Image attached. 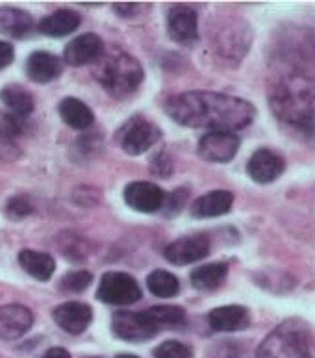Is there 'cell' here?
Segmentation results:
<instances>
[{
    "label": "cell",
    "mask_w": 315,
    "mask_h": 358,
    "mask_svg": "<svg viewBox=\"0 0 315 358\" xmlns=\"http://www.w3.org/2000/svg\"><path fill=\"white\" fill-rule=\"evenodd\" d=\"M166 112L173 121L189 129L232 134L251 127L256 119V108L252 102L215 91H187L171 96Z\"/></svg>",
    "instance_id": "1"
},
{
    "label": "cell",
    "mask_w": 315,
    "mask_h": 358,
    "mask_svg": "<svg viewBox=\"0 0 315 358\" xmlns=\"http://www.w3.org/2000/svg\"><path fill=\"white\" fill-rule=\"evenodd\" d=\"M269 106L282 123L300 129L315 112V78L310 73L282 69L269 90Z\"/></svg>",
    "instance_id": "2"
},
{
    "label": "cell",
    "mask_w": 315,
    "mask_h": 358,
    "mask_svg": "<svg viewBox=\"0 0 315 358\" xmlns=\"http://www.w3.org/2000/svg\"><path fill=\"white\" fill-rule=\"evenodd\" d=\"M260 358H314L312 331L305 321H284L262 343Z\"/></svg>",
    "instance_id": "3"
},
{
    "label": "cell",
    "mask_w": 315,
    "mask_h": 358,
    "mask_svg": "<svg viewBox=\"0 0 315 358\" xmlns=\"http://www.w3.org/2000/svg\"><path fill=\"white\" fill-rule=\"evenodd\" d=\"M274 56L284 69L310 73L315 65V32L308 28H288L278 36Z\"/></svg>",
    "instance_id": "4"
},
{
    "label": "cell",
    "mask_w": 315,
    "mask_h": 358,
    "mask_svg": "<svg viewBox=\"0 0 315 358\" xmlns=\"http://www.w3.org/2000/svg\"><path fill=\"white\" fill-rule=\"evenodd\" d=\"M96 76L110 95L126 96L134 93L143 82V67L129 54H117L102 65Z\"/></svg>",
    "instance_id": "5"
},
{
    "label": "cell",
    "mask_w": 315,
    "mask_h": 358,
    "mask_svg": "<svg viewBox=\"0 0 315 358\" xmlns=\"http://www.w3.org/2000/svg\"><path fill=\"white\" fill-rule=\"evenodd\" d=\"M96 299L108 305H132L141 299V288L129 273L110 271L101 278Z\"/></svg>",
    "instance_id": "6"
},
{
    "label": "cell",
    "mask_w": 315,
    "mask_h": 358,
    "mask_svg": "<svg viewBox=\"0 0 315 358\" xmlns=\"http://www.w3.org/2000/svg\"><path fill=\"white\" fill-rule=\"evenodd\" d=\"M160 138V129L152 121L141 117V115H135L130 121H126L119 132V145L123 147L124 152L138 156L147 152Z\"/></svg>",
    "instance_id": "7"
},
{
    "label": "cell",
    "mask_w": 315,
    "mask_h": 358,
    "mask_svg": "<svg viewBox=\"0 0 315 358\" xmlns=\"http://www.w3.org/2000/svg\"><path fill=\"white\" fill-rule=\"evenodd\" d=\"M160 327L145 315V312H117L113 314L112 331L113 334L124 342H147L158 334Z\"/></svg>",
    "instance_id": "8"
},
{
    "label": "cell",
    "mask_w": 315,
    "mask_h": 358,
    "mask_svg": "<svg viewBox=\"0 0 315 358\" xmlns=\"http://www.w3.org/2000/svg\"><path fill=\"white\" fill-rule=\"evenodd\" d=\"M240 145L241 139L232 132H208L198 141V156L206 162L226 164L234 160Z\"/></svg>",
    "instance_id": "9"
},
{
    "label": "cell",
    "mask_w": 315,
    "mask_h": 358,
    "mask_svg": "<svg viewBox=\"0 0 315 358\" xmlns=\"http://www.w3.org/2000/svg\"><path fill=\"white\" fill-rule=\"evenodd\" d=\"M210 240L203 234L184 236L180 240L173 241L171 245L163 251V257L173 266H187V264L198 262L208 257Z\"/></svg>",
    "instance_id": "10"
},
{
    "label": "cell",
    "mask_w": 315,
    "mask_h": 358,
    "mask_svg": "<svg viewBox=\"0 0 315 358\" xmlns=\"http://www.w3.org/2000/svg\"><path fill=\"white\" fill-rule=\"evenodd\" d=\"M286 171V160L271 149H258L247 162V173L256 184H271Z\"/></svg>",
    "instance_id": "11"
},
{
    "label": "cell",
    "mask_w": 315,
    "mask_h": 358,
    "mask_svg": "<svg viewBox=\"0 0 315 358\" xmlns=\"http://www.w3.org/2000/svg\"><path fill=\"white\" fill-rule=\"evenodd\" d=\"M124 201L130 208L135 212H143V214H152L158 212L163 206L166 201V193L160 186H156L152 182H132L124 187Z\"/></svg>",
    "instance_id": "12"
},
{
    "label": "cell",
    "mask_w": 315,
    "mask_h": 358,
    "mask_svg": "<svg viewBox=\"0 0 315 358\" xmlns=\"http://www.w3.org/2000/svg\"><path fill=\"white\" fill-rule=\"evenodd\" d=\"M167 32L173 41L180 45H191L198 38L197 13L189 6H175L167 15Z\"/></svg>",
    "instance_id": "13"
},
{
    "label": "cell",
    "mask_w": 315,
    "mask_h": 358,
    "mask_svg": "<svg viewBox=\"0 0 315 358\" xmlns=\"http://www.w3.org/2000/svg\"><path fill=\"white\" fill-rule=\"evenodd\" d=\"M52 315L56 325L61 327L65 332L82 334L89 327L91 320H93V310L86 303L71 301V303H64V305L56 306Z\"/></svg>",
    "instance_id": "14"
},
{
    "label": "cell",
    "mask_w": 315,
    "mask_h": 358,
    "mask_svg": "<svg viewBox=\"0 0 315 358\" xmlns=\"http://www.w3.org/2000/svg\"><path fill=\"white\" fill-rule=\"evenodd\" d=\"M34 325V314L22 305L0 306V340H17Z\"/></svg>",
    "instance_id": "15"
},
{
    "label": "cell",
    "mask_w": 315,
    "mask_h": 358,
    "mask_svg": "<svg viewBox=\"0 0 315 358\" xmlns=\"http://www.w3.org/2000/svg\"><path fill=\"white\" fill-rule=\"evenodd\" d=\"M102 52V39L96 34H82L75 38L67 47H65L64 59L65 64L82 67L98 58Z\"/></svg>",
    "instance_id": "16"
},
{
    "label": "cell",
    "mask_w": 315,
    "mask_h": 358,
    "mask_svg": "<svg viewBox=\"0 0 315 358\" xmlns=\"http://www.w3.org/2000/svg\"><path fill=\"white\" fill-rule=\"evenodd\" d=\"M249 310L245 306L228 305L219 306L208 314V325L215 332H237L249 327Z\"/></svg>",
    "instance_id": "17"
},
{
    "label": "cell",
    "mask_w": 315,
    "mask_h": 358,
    "mask_svg": "<svg viewBox=\"0 0 315 358\" xmlns=\"http://www.w3.org/2000/svg\"><path fill=\"white\" fill-rule=\"evenodd\" d=\"M234 204V195L225 189H215V192L204 193L203 197L195 201L191 208L193 217L198 220H210V217H219L228 214Z\"/></svg>",
    "instance_id": "18"
},
{
    "label": "cell",
    "mask_w": 315,
    "mask_h": 358,
    "mask_svg": "<svg viewBox=\"0 0 315 358\" xmlns=\"http://www.w3.org/2000/svg\"><path fill=\"white\" fill-rule=\"evenodd\" d=\"M27 75L30 80L38 82V84L56 80L61 75V59L50 52L38 50L28 58Z\"/></svg>",
    "instance_id": "19"
},
{
    "label": "cell",
    "mask_w": 315,
    "mask_h": 358,
    "mask_svg": "<svg viewBox=\"0 0 315 358\" xmlns=\"http://www.w3.org/2000/svg\"><path fill=\"white\" fill-rule=\"evenodd\" d=\"M22 127L13 115L0 113V160H15L21 156Z\"/></svg>",
    "instance_id": "20"
},
{
    "label": "cell",
    "mask_w": 315,
    "mask_h": 358,
    "mask_svg": "<svg viewBox=\"0 0 315 358\" xmlns=\"http://www.w3.org/2000/svg\"><path fill=\"white\" fill-rule=\"evenodd\" d=\"M34 30V19L30 13L19 8H0V32L10 38L22 39Z\"/></svg>",
    "instance_id": "21"
},
{
    "label": "cell",
    "mask_w": 315,
    "mask_h": 358,
    "mask_svg": "<svg viewBox=\"0 0 315 358\" xmlns=\"http://www.w3.org/2000/svg\"><path fill=\"white\" fill-rule=\"evenodd\" d=\"M80 15L73 10H59L52 15L45 17L39 22V32L48 38H64L80 27Z\"/></svg>",
    "instance_id": "22"
},
{
    "label": "cell",
    "mask_w": 315,
    "mask_h": 358,
    "mask_svg": "<svg viewBox=\"0 0 315 358\" xmlns=\"http://www.w3.org/2000/svg\"><path fill=\"white\" fill-rule=\"evenodd\" d=\"M59 115L65 123L69 124L71 129L75 130H87L95 123V115L91 112V108L86 102H82L80 99H73L67 96L59 102Z\"/></svg>",
    "instance_id": "23"
},
{
    "label": "cell",
    "mask_w": 315,
    "mask_h": 358,
    "mask_svg": "<svg viewBox=\"0 0 315 358\" xmlns=\"http://www.w3.org/2000/svg\"><path fill=\"white\" fill-rule=\"evenodd\" d=\"M19 264L28 275H32L34 278L43 280V282L52 277L54 271H56V262L50 255L32 251V249H24V251L19 252Z\"/></svg>",
    "instance_id": "24"
},
{
    "label": "cell",
    "mask_w": 315,
    "mask_h": 358,
    "mask_svg": "<svg viewBox=\"0 0 315 358\" xmlns=\"http://www.w3.org/2000/svg\"><path fill=\"white\" fill-rule=\"evenodd\" d=\"M226 275H228L226 264H206V266H200L191 273V284L200 292H212L225 282Z\"/></svg>",
    "instance_id": "25"
},
{
    "label": "cell",
    "mask_w": 315,
    "mask_h": 358,
    "mask_svg": "<svg viewBox=\"0 0 315 358\" xmlns=\"http://www.w3.org/2000/svg\"><path fill=\"white\" fill-rule=\"evenodd\" d=\"M0 101L4 102L10 110H13L17 115H28V113L34 112V106H36L32 93L22 86H17V84L2 87L0 90Z\"/></svg>",
    "instance_id": "26"
},
{
    "label": "cell",
    "mask_w": 315,
    "mask_h": 358,
    "mask_svg": "<svg viewBox=\"0 0 315 358\" xmlns=\"http://www.w3.org/2000/svg\"><path fill=\"white\" fill-rule=\"evenodd\" d=\"M147 286H149L150 294L160 297V299H171L180 292V282L178 278L169 271L163 269H156L147 277Z\"/></svg>",
    "instance_id": "27"
},
{
    "label": "cell",
    "mask_w": 315,
    "mask_h": 358,
    "mask_svg": "<svg viewBox=\"0 0 315 358\" xmlns=\"http://www.w3.org/2000/svg\"><path fill=\"white\" fill-rule=\"evenodd\" d=\"M145 315L149 317L154 325L161 327H178L186 323V310L180 306L175 305H161V306H152L149 310H145Z\"/></svg>",
    "instance_id": "28"
},
{
    "label": "cell",
    "mask_w": 315,
    "mask_h": 358,
    "mask_svg": "<svg viewBox=\"0 0 315 358\" xmlns=\"http://www.w3.org/2000/svg\"><path fill=\"white\" fill-rule=\"evenodd\" d=\"M93 282V275L89 271H71L59 280V288L69 294H82Z\"/></svg>",
    "instance_id": "29"
},
{
    "label": "cell",
    "mask_w": 315,
    "mask_h": 358,
    "mask_svg": "<svg viewBox=\"0 0 315 358\" xmlns=\"http://www.w3.org/2000/svg\"><path fill=\"white\" fill-rule=\"evenodd\" d=\"M154 358H191V349L186 343L169 340L154 349Z\"/></svg>",
    "instance_id": "30"
},
{
    "label": "cell",
    "mask_w": 315,
    "mask_h": 358,
    "mask_svg": "<svg viewBox=\"0 0 315 358\" xmlns=\"http://www.w3.org/2000/svg\"><path fill=\"white\" fill-rule=\"evenodd\" d=\"M4 212L10 220L19 221V220H24V217H28V215L32 214L34 206L27 197H11L10 201L6 203Z\"/></svg>",
    "instance_id": "31"
},
{
    "label": "cell",
    "mask_w": 315,
    "mask_h": 358,
    "mask_svg": "<svg viewBox=\"0 0 315 358\" xmlns=\"http://www.w3.org/2000/svg\"><path fill=\"white\" fill-rule=\"evenodd\" d=\"M187 189H177V192H173L171 195H166V201H163V206L161 208L167 210L169 214H177L184 208V204L187 201Z\"/></svg>",
    "instance_id": "32"
},
{
    "label": "cell",
    "mask_w": 315,
    "mask_h": 358,
    "mask_svg": "<svg viewBox=\"0 0 315 358\" xmlns=\"http://www.w3.org/2000/svg\"><path fill=\"white\" fill-rule=\"evenodd\" d=\"M141 6L134 4V2H124V4H113V11L121 17H134L138 15Z\"/></svg>",
    "instance_id": "33"
},
{
    "label": "cell",
    "mask_w": 315,
    "mask_h": 358,
    "mask_svg": "<svg viewBox=\"0 0 315 358\" xmlns=\"http://www.w3.org/2000/svg\"><path fill=\"white\" fill-rule=\"evenodd\" d=\"M13 56H15L13 47L6 41H0V71L6 69L13 62Z\"/></svg>",
    "instance_id": "34"
},
{
    "label": "cell",
    "mask_w": 315,
    "mask_h": 358,
    "mask_svg": "<svg viewBox=\"0 0 315 358\" xmlns=\"http://www.w3.org/2000/svg\"><path fill=\"white\" fill-rule=\"evenodd\" d=\"M299 130H300V132H302V134L306 136V138L314 139V141H315V112L312 113L310 119H308V121H306V123L302 124V127H300Z\"/></svg>",
    "instance_id": "35"
},
{
    "label": "cell",
    "mask_w": 315,
    "mask_h": 358,
    "mask_svg": "<svg viewBox=\"0 0 315 358\" xmlns=\"http://www.w3.org/2000/svg\"><path fill=\"white\" fill-rule=\"evenodd\" d=\"M43 358H71V355L67 353L65 349L54 348V349H50V351H47V355H45Z\"/></svg>",
    "instance_id": "36"
},
{
    "label": "cell",
    "mask_w": 315,
    "mask_h": 358,
    "mask_svg": "<svg viewBox=\"0 0 315 358\" xmlns=\"http://www.w3.org/2000/svg\"><path fill=\"white\" fill-rule=\"evenodd\" d=\"M115 358H139V357H135V355L124 353V355H117V357H115Z\"/></svg>",
    "instance_id": "37"
}]
</instances>
